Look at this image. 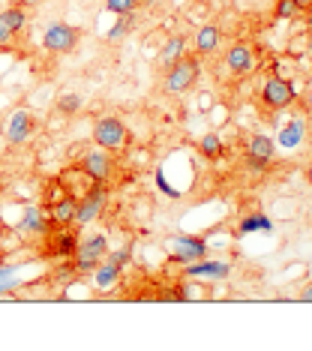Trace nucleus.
<instances>
[{
	"label": "nucleus",
	"instance_id": "obj_1",
	"mask_svg": "<svg viewBox=\"0 0 312 351\" xmlns=\"http://www.w3.org/2000/svg\"><path fill=\"white\" fill-rule=\"evenodd\" d=\"M106 255H108V234L93 231V234L78 237V246L72 252V267H75L78 276H91Z\"/></svg>",
	"mask_w": 312,
	"mask_h": 351
},
{
	"label": "nucleus",
	"instance_id": "obj_2",
	"mask_svg": "<svg viewBox=\"0 0 312 351\" xmlns=\"http://www.w3.org/2000/svg\"><path fill=\"white\" fill-rule=\"evenodd\" d=\"M198 75H202V58L187 51L178 63H174V66L165 69L163 90L168 93V97H183V93H187L189 87L198 82Z\"/></svg>",
	"mask_w": 312,
	"mask_h": 351
},
{
	"label": "nucleus",
	"instance_id": "obj_3",
	"mask_svg": "<svg viewBox=\"0 0 312 351\" xmlns=\"http://www.w3.org/2000/svg\"><path fill=\"white\" fill-rule=\"evenodd\" d=\"M108 198H111V189L106 186V183L91 180V186L84 189V195L78 198V204H75V226H82V228L93 226V222L102 217V210H106Z\"/></svg>",
	"mask_w": 312,
	"mask_h": 351
},
{
	"label": "nucleus",
	"instance_id": "obj_4",
	"mask_svg": "<svg viewBox=\"0 0 312 351\" xmlns=\"http://www.w3.org/2000/svg\"><path fill=\"white\" fill-rule=\"evenodd\" d=\"M259 97H261V102H264V106H267L270 111H285V108H291L294 102H298L300 90H298V84L288 82V78L270 75V78H264Z\"/></svg>",
	"mask_w": 312,
	"mask_h": 351
},
{
	"label": "nucleus",
	"instance_id": "obj_5",
	"mask_svg": "<svg viewBox=\"0 0 312 351\" xmlns=\"http://www.w3.org/2000/svg\"><path fill=\"white\" fill-rule=\"evenodd\" d=\"M78 39H82L78 27L67 25V21H51V25L43 30L39 45H43L45 51H51V54H72L78 49Z\"/></svg>",
	"mask_w": 312,
	"mask_h": 351
},
{
	"label": "nucleus",
	"instance_id": "obj_6",
	"mask_svg": "<svg viewBox=\"0 0 312 351\" xmlns=\"http://www.w3.org/2000/svg\"><path fill=\"white\" fill-rule=\"evenodd\" d=\"M126 141H130V130H126V123L120 121V117H99V121L93 123V145L96 147H106V150H120L126 147Z\"/></svg>",
	"mask_w": 312,
	"mask_h": 351
},
{
	"label": "nucleus",
	"instance_id": "obj_7",
	"mask_svg": "<svg viewBox=\"0 0 312 351\" xmlns=\"http://www.w3.org/2000/svg\"><path fill=\"white\" fill-rule=\"evenodd\" d=\"M78 169L87 180L93 183H108L111 174H115V159H111V150L106 147H91L84 150L82 159H78Z\"/></svg>",
	"mask_w": 312,
	"mask_h": 351
},
{
	"label": "nucleus",
	"instance_id": "obj_8",
	"mask_svg": "<svg viewBox=\"0 0 312 351\" xmlns=\"http://www.w3.org/2000/svg\"><path fill=\"white\" fill-rule=\"evenodd\" d=\"M24 27H27V6L6 3L3 10H0V49L12 45L15 39L24 34Z\"/></svg>",
	"mask_w": 312,
	"mask_h": 351
},
{
	"label": "nucleus",
	"instance_id": "obj_9",
	"mask_svg": "<svg viewBox=\"0 0 312 351\" xmlns=\"http://www.w3.org/2000/svg\"><path fill=\"white\" fill-rule=\"evenodd\" d=\"M171 258L178 265H192V261L207 258V241L198 234H174L171 237Z\"/></svg>",
	"mask_w": 312,
	"mask_h": 351
},
{
	"label": "nucleus",
	"instance_id": "obj_10",
	"mask_svg": "<svg viewBox=\"0 0 312 351\" xmlns=\"http://www.w3.org/2000/svg\"><path fill=\"white\" fill-rule=\"evenodd\" d=\"M36 132V117L30 114L27 108H15L10 117H6V141H10L12 147H21L27 145L30 138H34Z\"/></svg>",
	"mask_w": 312,
	"mask_h": 351
},
{
	"label": "nucleus",
	"instance_id": "obj_11",
	"mask_svg": "<svg viewBox=\"0 0 312 351\" xmlns=\"http://www.w3.org/2000/svg\"><path fill=\"white\" fill-rule=\"evenodd\" d=\"M15 228H19L24 237H48L54 231V226H51V219H48V213H45L43 204L21 207V219H19V226H15Z\"/></svg>",
	"mask_w": 312,
	"mask_h": 351
},
{
	"label": "nucleus",
	"instance_id": "obj_12",
	"mask_svg": "<svg viewBox=\"0 0 312 351\" xmlns=\"http://www.w3.org/2000/svg\"><path fill=\"white\" fill-rule=\"evenodd\" d=\"M231 274V261L226 258H202L192 261V265H183V276L187 279H204V282H222Z\"/></svg>",
	"mask_w": 312,
	"mask_h": 351
},
{
	"label": "nucleus",
	"instance_id": "obj_13",
	"mask_svg": "<svg viewBox=\"0 0 312 351\" xmlns=\"http://www.w3.org/2000/svg\"><path fill=\"white\" fill-rule=\"evenodd\" d=\"M276 147L291 154V150H300L303 141H307V117L303 114H294L291 121H285L283 126L276 130Z\"/></svg>",
	"mask_w": 312,
	"mask_h": 351
},
{
	"label": "nucleus",
	"instance_id": "obj_14",
	"mask_svg": "<svg viewBox=\"0 0 312 351\" xmlns=\"http://www.w3.org/2000/svg\"><path fill=\"white\" fill-rule=\"evenodd\" d=\"M226 66H228L231 75H250V73H255V66H259V58H255L252 45L235 43L228 49V54H226Z\"/></svg>",
	"mask_w": 312,
	"mask_h": 351
},
{
	"label": "nucleus",
	"instance_id": "obj_15",
	"mask_svg": "<svg viewBox=\"0 0 312 351\" xmlns=\"http://www.w3.org/2000/svg\"><path fill=\"white\" fill-rule=\"evenodd\" d=\"M30 261L27 258H21V261H0V300L3 298H12L15 291L24 285V267H27Z\"/></svg>",
	"mask_w": 312,
	"mask_h": 351
},
{
	"label": "nucleus",
	"instance_id": "obj_16",
	"mask_svg": "<svg viewBox=\"0 0 312 351\" xmlns=\"http://www.w3.org/2000/svg\"><path fill=\"white\" fill-rule=\"evenodd\" d=\"M75 204H78V198H72V195H63V198H58V202L48 204L45 213H48V219H51V226L54 228L75 226Z\"/></svg>",
	"mask_w": 312,
	"mask_h": 351
},
{
	"label": "nucleus",
	"instance_id": "obj_17",
	"mask_svg": "<svg viewBox=\"0 0 312 351\" xmlns=\"http://www.w3.org/2000/svg\"><path fill=\"white\" fill-rule=\"evenodd\" d=\"M48 255L51 258H72V252H75L78 246V234L69 228H54L51 234H48Z\"/></svg>",
	"mask_w": 312,
	"mask_h": 351
},
{
	"label": "nucleus",
	"instance_id": "obj_18",
	"mask_svg": "<svg viewBox=\"0 0 312 351\" xmlns=\"http://www.w3.org/2000/svg\"><path fill=\"white\" fill-rule=\"evenodd\" d=\"M252 234H274V219L264 210H252L237 222V237H252Z\"/></svg>",
	"mask_w": 312,
	"mask_h": 351
},
{
	"label": "nucleus",
	"instance_id": "obj_19",
	"mask_svg": "<svg viewBox=\"0 0 312 351\" xmlns=\"http://www.w3.org/2000/svg\"><path fill=\"white\" fill-rule=\"evenodd\" d=\"M192 45H195V54H198V58H202V54L219 51V45H222V30L216 27V25L198 27V30H195V36H192Z\"/></svg>",
	"mask_w": 312,
	"mask_h": 351
},
{
	"label": "nucleus",
	"instance_id": "obj_20",
	"mask_svg": "<svg viewBox=\"0 0 312 351\" xmlns=\"http://www.w3.org/2000/svg\"><path fill=\"white\" fill-rule=\"evenodd\" d=\"M91 276H93V289H96V291H111V289H115V285L120 282L123 270H120L117 265H111L108 258H102L99 267H96Z\"/></svg>",
	"mask_w": 312,
	"mask_h": 351
},
{
	"label": "nucleus",
	"instance_id": "obj_21",
	"mask_svg": "<svg viewBox=\"0 0 312 351\" xmlns=\"http://www.w3.org/2000/svg\"><path fill=\"white\" fill-rule=\"evenodd\" d=\"M189 51V39L187 36H171L168 43L163 45V51H159V66L168 69V66H174L183 54Z\"/></svg>",
	"mask_w": 312,
	"mask_h": 351
},
{
	"label": "nucleus",
	"instance_id": "obj_22",
	"mask_svg": "<svg viewBox=\"0 0 312 351\" xmlns=\"http://www.w3.org/2000/svg\"><path fill=\"white\" fill-rule=\"evenodd\" d=\"M246 154L250 156H259V159H267V162H274V156H276V141L270 138V135H264V132H255L246 138Z\"/></svg>",
	"mask_w": 312,
	"mask_h": 351
},
{
	"label": "nucleus",
	"instance_id": "obj_23",
	"mask_svg": "<svg viewBox=\"0 0 312 351\" xmlns=\"http://www.w3.org/2000/svg\"><path fill=\"white\" fill-rule=\"evenodd\" d=\"M139 27V21H135V12H126V15H117L115 25L106 30V43H120V39H126L132 34V30Z\"/></svg>",
	"mask_w": 312,
	"mask_h": 351
},
{
	"label": "nucleus",
	"instance_id": "obj_24",
	"mask_svg": "<svg viewBox=\"0 0 312 351\" xmlns=\"http://www.w3.org/2000/svg\"><path fill=\"white\" fill-rule=\"evenodd\" d=\"M222 150H226V145H222V138L216 132H204L202 138H198V154L204 159H219Z\"/></svg>",
	"mask_w": 312,
	"mask_h": 351
},
{
	"label": "nucleus",
	"instance_id": "obj_25",
	"mask_svg": "<svg viewBox=\"0 0 312 351\" xmlns=\"http://www.w3.org/2000/svg\"><path fill=\"white\" fill-rule=\"evenodd\" d=\"M82 108H84V99L78 93H60L58 97V114L63 117H75Z\"/></svg>",
	"mask_w": 312,
	"mask_h": 351
},
{
	"label": "nucleus",
	"instance_id": "obj_26",
	"mask_svg": "<svg viewBox=\"0 0 312 351\" xmlns=\"http://www.w3.org/2000/svg\"><path fill=\"white\" fill-rule=\"evenodd\" d=\"M303 10L298 6V0H276V10H274V19L276 21H294L300 19Z\"/></svg>",
	"mask_w": 312,
	"mask_h": 351
},
{
	"label": "nucleus",
	"instance_id": "obj_27",
	"mask_svg": "<svg viewBox=\"0 0 312 351\" xmlns=\"http://www.w3.org/2000/svg\"><path fill=\"white\" fill-rule=\"evenodd\" d=\"M156 189H159V193H163L165 198H171V202H178V198L183 195V189H178L171 180L165 178V169H163V165L156 169Z\"/></svg>",
	"mask_w": 312,
	"mask_h": 351
},
{
	"label": "nucleus",
	"instance_id": "obj_28",
	"mask_svg": "<svg viewBox=\"0 0 312 351\" xmlns=\"http://www.w3.org/2000/svg\"><path fill=\"white\" fill-rule=\"evenodd\" d=\"M132 255H135V243H126V246H120V250H108L106 258L111 261V265H117L120 270H123L132 261Z\"/></svg>",
	"mask_w": 312,
	"mask_h": 351
},
{
	"label": "nucleus",
	"instance_id": "obj_29",
	"mask_svg": "<svg viewBox=\"0 0 312 351\" xmlns=\"http://www.w3.org/2000/svg\"><path fill=\"white\" fill-rule=\"evenodd\" d=\"M141 0H106V10L111 15H126V12H139Z\"/></svg>",
	"mask_w": 312,
	"mask_h": 351
},
{
	"label": "nucleus",
	"instance_id": "obj_30",
	"mask_svg": "<svg viewBox=\"0 0 312 351\" xmlns=\"http://www.w3.org/2000/svg\"><path fill=\"white\" fill-rule=\"evenodd\" d=\"M267 169H270L267 159H259V156H250V154H246V171H250V174H264Z\"/></svg>",
	"mask_w": 312,
	"mask_h": 351
},
{
	"label": "nucleus",
	"instance_id": "obj_31",
	"mask_svg": "<svg viewBox=\"0 0 312 351\" xmlns=\"http://www.w3.org/2000/svg\"><path fill=\"white\" fill-rule=\"evenodd\" d=\"M298 300H300V303H312V282L303 285L300 294H298Z\"/></svg>",
	"mask_w": 312,
	"mask_h": 351
},
{
	"label": "nucleus",
	"instance_id": "obj_32",
	"mask_svg": "<svg viewBox=\"0 0 312 351\" xmlns=\"http://www.w3.org/2000/svg\"><path fill=\"white\" fill-rule=\"evenodd\" d=\"M298 6L303 12H312V0H298Z\"/></svg>",
	"mask_w": 312,
	"mask_h": 351
},
{
	"label": "nucleus",
	"instance_id": "obj_33",
	"mask_svg": "<svg viewBox=\"0 0 312 351\" xmlns=\"http://www.w3.org/2000/svg\"><path fill=\"white\" fill-rule=\"evenodd\" d=\"M165 0H141V6H163Z\"/></svg>",
	"mask_w": 312,
	"mask_h": 351
},
{
	"label": "nucleus",
	"instance_id": "obj_34",
	"mask_svg": "<svg viewBox=\"0 0 312 351\" xmlns=\"http://www.w3.org/2000/svg\"><path fill=\"white\" fill-rule=\"evenodd\" d=\"M43 3H45V0H24L21 6H43Z\"/></svg>",
	"mask_w": 312,
	"mask_h": 351
},
{
	"label": "nucleus",
	"instance_id": "obj_35",
	"mask_svg": "<svg viewBox=\"0 0 312 351\" xmlns=\"http://www.w3.org/2000/svg\"><path fill=\"white\" fill-rule=\"evenodd\" d=\"M307 49H309V54H312V34H309V43H307Z\"/></svg>",
	"mask_w": 312,
	"mask_h": 351
},
{
	"label": "nucleus",
	"instance_id": "obj_36",
	"mask_svg": "<svg viewBox=\"0 0 312 351\" xmlns=\"http://www.w3.org/2000/svg\"><path fill=\"white\" fill-rule=\"evenodd\" d=\"M6 3H24V0H6Z\"/></svg>",
	"mask_w": 312,
	"mask_h": 351
}]
</instances>
